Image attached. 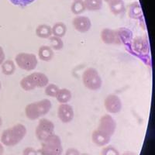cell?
I'll return each instance as SVG.
<instances>
[{
	"label": "cell",
	"mask_w": 155,
	"mask_h": 155,
	"mask_svg": "<svg viewBox=\"0 0 155 155\" xmlns=\"http://www.w3.org/2000/svg\"><path fill=\"white\" fill-rule=\"evenodd\" d=\"M49 84V78L42 72H33L22 78L19 85L24 91H32L37 88H45Z\"/></svg>",
	"instance_id": "3957f363"
},
{
	"label": "cell",
	"mask_w": 155,
	"mask_h": 155,
	"mask_svg": "<svg viewBox=\"0 0 155 155\" xmlns=\"http://www.w3.org/2000/svg\"><path fill=\"white\" fill-rule=\"evenodd\" d=\"M80 155H92V154H90V153H80Z\"/></svg>",
	"instance_id": "e575fe53"
},
{
	"label": "cell",
	"mask_w": 155,
	"mask_h": 155,
	"mask_svg": "<svg viewBox=\"0 0 155 155\" xmlns=\"http://www.w3.org/2000/svg\"><path fill=\"white\" fill-rule=\"evenodd\" d=\"M58 90H59V87L55 84H48L44 89V92L48 96L50 97H55L57 93H58Z\"/></svg>",
	"instance_id": "484cf974"
},
{
	"label": "cell",
	"mask_w": 155,
	"mask_h": 155,
	"mask_svg": "<svg viewBox=\"0 0 155 155\" xmlns=\"http://www.w3.org/2000/svg\"><path fill=\"white\" fill-rule=\"evenodd\" d=\"M132 48L136 53L142 54L148 51V43L144 37H136L132 40Z\"/></svg>",
	"instance_id": "4fadbf2b"
},
{
	"label": "cell",
	"mask_w": 155,
	"mask_h": 155,
	"mask_svg": "<svg viewBox=\"0 0 155 155\" xmlns=\"http://www.w3.org/2000/svg\"><path fill=\"white\" fill-rule=\"evenodd\" d=\"M64 155H80V152L76 148L71 147L66 150Z\"/></svg>",
	"instance_id": "f546056e"
},
{
	"label": "cell",
	"mask_w": 155,
	"mask_h": 155,
	"mask_svg": "<svg viewBox=\"0 0 155 155\" xmlns=\"http://www.w3.org/2000/svg\"><path fill=\"white\" fill-rule=\"evenodd\" d=\"M36 34L38 37L43 39L49 38L52 36L51 27L48 24L38 25L36 28Z\"/></svg>",
	"instance_id": "ffe728a7"
},
{
	"label": "cell",
	"mask_w": 155,
	"mask_h": 155,
	"mask_svg": "<svg viewBox=\"0 0 155 155\" xmlns=\"http://www.w3.org/2000/svg\"><path fill=\"white\" fill-rule=\"evenodd\" d=\"M101 40L106 44H119L116 30L110 28L102 29L100 33Z\"/></svg>",
	"instance_id": "9a60e30c"
},
{
	"label": "cell",
	"mask_w": 155,
	"mask_h": 155,
	"mask_svg": "<svg viewBox=\"0 0 155 155\" xmlns=\"http://www.w3.org/2000/svg\"><path fill=\"white\" fill-rule=\"evenodd\" d=\"M49 41L51 44V48L54 51H61L64 48V42L60 37L51 36L49 37Z\"/></svg>",
	"instance_id": "d4e9b609"
},
{
	"label": "cell",
	"mask_w": 155,
	"mask_h": 155,
	"mask_svg": "<svg viewBox=\"0 0 155 155\" xmlns=\"http://www.w3.org/2000/svg\"><path fill=\"white\" fill-rule=\"evenodd\" d=\"M13 5H18V6H27L30 5L32 2H34L35 0H9Z\"/></svg>",
	"instance_id": "83f0119b"
},
{
	"label": "cell",
	"mask_w": 155,
	"mask_h": 155,
	"mask_svg": "<svg viewBox=\"0 0 155 155\" xmlns=\"http://www.w3.org/2000/svg\"><path fill=\"white\" fill-rule=\"evenodd\" d=\"M52 103L48 99L31 102L25 107V115L30 120H36L49 113Z\"/></svg>",
	"instance_id": "7a4b0ae2"
},
{
	"label": "cell",
	"mask_w": 155,
	"mask_h": 155,
	"mask_svg": "<svg viewBox=\"0 0 155 155\" xmlns=\"http://www.w3.org/2000/svg\"><path fill=\"white\" fill-rule=\"evenodd\" d=\"M101 155H120V151L112 145L106 146L101 150Z\"/></svg>",
	"instance_id": "4316f807"
},
{
	"label": "cell",
	"mask_w": 155,
	"mask_h": 155,
	"mask_svg": "<svg viewBox=\"0 0 155 155\" xmlns=\"http://www.w3.org/2000/svg\"><path fill=\"white\" fill-rule=\"evenodd\" d=\"M74 113L73 107L65 103L61 104L58 108V117L63 124H69L74 119Z\"/></svg>",
	"instance_id": "30bf717a"
},
{
	"label": "cell",
	"mask_w": 155,
	"mask_h": 155,
	"mask_svg": "<svg viewBox=\"0 0 155 155\" xmlns=\"http://www.w3.org/2000/svg\"><path fill=\"white\" fill-rule=\"evenodd\" d=\"M87 10L95 12L102 9L103 0H84Z\"/></svg>",
	"instance_id": "cb8c5ba5"
},
{
	"label": "cell",
	"mask_w": 155,
	"mask_h": 155,
	"mask_svg": "<svg viewBox=\"0 0 155 155\" xmlns=\"http://www.w3.org/2000/svg\"><path fill=\"white\" fill-rule=\"evenodd\" d=\"M86 10L85 2L83 0H74L71 5V11L73 14L79 16Z\"/></svg>",
	"instance_id": "603a6c76"
},
{
	"label": "cell",
	"mask_w": 155,
	"mask_h": 155,
	"mask_svg": "<svg viewBox=\"0 0 155 155\" xmlns=\"http://www.w3.org/2000/svg\"><path fill=\"white\" fill-rule=\"evenodd\" d=\"M1 68H2V72L5 75H12L16 71V64L15 62L12 60H6L4 61L3 63L1 64Z\"/></svg>",
	"instance_id": "7402d4cb"
},
{
	"label": "cell",
	"mask_w": 155,
	"mask_h": 155,
	"mask_svg": "<svg viewBox=\"0 0 155 155\" xmlns=\"http://www.w3.org/2000/svg\"><path fill=\"white\" fill-rule=\"evenodd\" d=\"M4 153V147L1 142H0V155H3Z\"/></svg>",
	"instance_id": "d6a6232c"
},
{
	"label": "cell",
	"mask_w": 155,
	"mask_h": 155,
	"mask_svg": "<svg viewBox=\"0 0 155 155\" xmlns=\"http://www.w3.org/2000/svg\"><path fill=\"white\" fill-rule=\"evenodd\" d=\"M27 133V127L22 124H17L2 133L1 143L6 147H14L24 139Z\"/></svg>",
	"instance_id": "6da1fadb"
},
{
	"label": "cell",
	"mask_w": 155,
	"mask_h": 155,
	"mask_svg": "<svg viewBox=\"0 0 155 155\" xmlns=\"http://www.w3.org/2000/svg\"><path fill=\"white\" fill-rule=\"evenodd\" d=\"M121 155H137V154L133 151H126L124 152V153H122Z\"/></svg>",
	"instance_id": "1f68e13d"
},
{
	"label": "cell",
	"mask_w": 155,
	"mask_h": 155,
	"mask_svg": "<svg viewBox=\"0 0 155 155\" xmlns=\"http://www.w3.org/2000/svg\"></svg>",
	"instance_id": "74e56055"
},
{
	"label": "cell",
	"mask_w": 155,
	"mask_h": 155,
	"mask_svg": "<svg viewBox=\"0 0 155 155\" xmlns=\"http://www.w3.org/2000/svg\"><path fill=\"white\" fill-rule=\"evenodd\" d=\"M108 5L111 12L115 16L122 14L126 10L124 0H110L108 2Z\"/></svg>",
	"instance_id": "2e32d148"
},
{
	"label": "cell",
	"mask_w": 155,
	"mask_h": 155,
	"mask_svg": "<svg viewBox=\"0 0 155 155\" xmlns=\"http://www.w3.org/2000/svg\"><path fill=\"white\" fill-rule=\"evenodd\" d=\"M71 97H72V93L68 88H59L55 98H56L57 101L60 102L61 104H65L71 99Z\"/></svg>",
	"instance_id": "d6986e66"
},
{
	"label": "cell",
	"mask_w": 155,
	"mask_h": 155,
	"mask_svg": "<svg viewBox=\"0 0 155 155\" xmlns=\"http://www.w3.org/2000/svg\"><path fill=\"white\" fill-rule=\"evenodd\" d=\"M40 153L41 155H61L63 147L60 137L54 134L43 141Z\"/></svg>",
	"instance_id": "277c9868"
},
{
	"label": "cell",
	"mask_w": 155,
	"mask_h": 155,
	"mask_svg": "<svg viewBox=\"0 0 155 155\" xmlns=\"http://www.w3.org/2000/svg\"><path fill=\"white\" fill-rule=\"evenodd\" d=\"M128 15L131 19H140L143 17L142 9L138 2H134L128 6Z\"/></svg>",
	"instance_id": "e0dca14e"
},
{
	"label": "cell",
	"mask_w": 155,
	"mask_h": 155,
	"mask_svg": "<svg viewBox=\"0 0 155 155\" xmlns=\"http://www.w3.org/2000/svg\"><path fill=\"white\" fill-rule=\"evenodd\" d=\"M82 82L88 89L97 91L102 87V80L98 71L94 68H88L82 74Z\"/></svg>",
	"instance_id": "5b68a950"
},
{
	"label": "cell",
	"mask_w": 155,
	"mask_h": 155,
	"mask_svg": "<svg viewBox=\"0 0 155 155\" xmlns=\"http://www.w3.org/2000/svg\"><path fill=\"white\" fill-rule=\"evenodd\" d=\"M104 107L109 113L111 114L119 113L123 108L122 100L118 95L115 94L108 95L104 100Z\"/></svg>",
	"instance_id": "ba28073f"
},
{
	"label": "cell",
	"mask_w": 155,
	"mask_h": 155,
	"mask_svg": "<svg viewBox=\"0 0 155 155\" xmlns=\"http://www.w3.org/2000/svg\"><path fill=\"white\" fill-rule=\"evenodd\" d=\"M23 155H38V152L32 147H27L23 150Z\"/></svg>",
	"instance_id": "f1b7e54d"
},
{
	"label": "cell",
	"mask_w": 155,
	"mask_h": 155,
	"mask_svg": "<svg viewBox=\"0 0 155 155\" xmlns=\"http://www.w3.org/2000/svg\"><path fill=\"white\" fill-rule=\"evenodd\" d=\"M116 34L119 44H128L133 40V33L127 27H120L116 29Z\"/></svg>",
	"instance_id": "5bb4252c"
},
{
	"label": "cell",
	"mask_w": 155,
	"mask_h": 155,
	"mask_svg": "<svg viewBox=\"0 0 155 155\" xmlns=\"http://www.w3.org/2000/svg\"><path fill=\"white\" fill-rule=\"evenodd\" d=\"M54 124L51 120L46 118L41 119L36 127V137L38 140L43 142L50 136L54 134Z\"/></svg>",
	"instance_id": "52a82bcc"
},
{
	"label": "cell",
	"mask_w": 155,
	"mask_h": 155,
	"mask_svg": "<svg viewBox=\"0 0 155 155\" xmlns=\"http://www.w3.org/2000/svg\"><path fill=\"white\" fill-rule=\"evenodd\" d=\"M99 130H102V132L109 134V136H113L115 134L116 130V122L113 119L111 115L105 114L102 116L99 120Z\"/></svg>",
	"instance_id": "9c48e42d"
},
{
	"label": "cell",
	"mask_w": 155,
	"mask_h": 155,
	"mask_svg": "<svg viewBox=\"0 0 155 155\" xmlns=\"http://www.w3.org/2000/svg\"><path fill=\"white\" fill-rule=\"evenodd\" d=\"M2 124H3V121H2V116H0V127H2Z\"/></svg>",
	"instance_id": "836d02e7"
},
{
	"label": "cell",
	"mask_w": 155,
	"mask_h": 155,
	"mask_svg": "<svg viewBox=\"0 0 155 155\" xmlns=\"http://www.w3.org/2000/svg\"><path fill=\"white\" fill-rule=\"evenodd\" d=\"M54 51L49 46L43 45L38 50V57L43 61H50L54 58Z\"/></svg>",
	"instance_id": "ac0fdd59"
},
{
	"label": "cell",
	"mask_w": 155,
	"mask_h": 155,
	"mask_svg": "<svg viewBox=\"0 0 155 155\" xmlns=\"http://www.w3.org/2000/svg\"><path fill=\"white\" fill-rule=\"evenodd\" d=\"M5 52H4V51H3V48L0 46V65H1V64L3 63L4 61H5Z\"/></svg>",
	"instance_id": "4dcf8cb0"
},
{
	"label": "cell",
	"mask_w": 155,
	"mask_h": 155,
	"mask_svg": "<svg viewBox=\"0 0 155 155\" xmlns=\"http://www.w3.org/2000/svg\"><path fill=\"white\" fill-rule=\"evenodd\" d=\"M104 1H105V2H107V3H108V2H109V1H110V0H104Z\"/></svg>",
	"instance_id": "8d00e7d4"
},
{
	"label": "cell",
	"mask_w": 155,
	"mask_h": 155,
	"mask_svg": "<svg viewBox=\"0 0 155 155\" xmlns=\"http://www.w3.org/2000/svg\"><path fill=\"white\" fill-rule=\"evenodd\" d=\"M111 136L106 133L102 132V130L96 129L92 134V140L94 144L98 147H105L111 140Z\"/></svg>",
	"instance_id": "7c38bea8"
},
{
	"label": "cell",
	"mask_w": 155,
	"mask_h": 155,
	"mask_svg": "<svg viewBox=\"0 0 155 155\" xmlns=\"http://www.w3.org/2000/svg\"><path fill=\"white\" fill-rule=\"evenodd\" d=\"M51 30L52 35L62 38L67 33V26L62 22H58L54 25L53 27H51Z\"/></svg>",
	"instance_id": "44dd1931"
},
{
	"label": "cell",
	"mask_w": 155,
	"mask_h": 155,
	"mask_svg": "<svg viewBox=\"0 0 155 155\" xmlns=\"http://www.w3.org/2000/svg\"><path fill=\"white\" fill-rule=\"evenodd\" d=\"M1 88H2V83L0 81V90H1Z\"/></svg>",
	"instance_id": "d590c367"
},
{
	"label": "cell",
	"mask_w": 155,
	"mask_h": 155,
	"mask_svg": "<svg viewBox=\"0 0 155 155\" xmlns=\"http://www.w3.org/2000/svg\"><path fill=\"white\" fill-rule=\"evenodd\" d=\"M16 64L22 70L31 71L37 68L38 64V60L34 54L21 52L16 54L15 58Z\"/></svg>",
	"instance_id": "8992f818"
},
{
	"label": "cell",
	"mask_w": 155,
	"mask_h": 155,
	"mask_svg": "<svg viewBox=\"0 0 155 155\" xmlns=\"http://www.w3.org/2000/svg\"><path fill=\"white\" fill-rule=\"evenodd\" d=\"M72 25L75 30L81 34H85L92 28V21L85 16H77L73 19Z\"/></svg>",
	"instance_id": "8fae6325"
}]
</instances>
